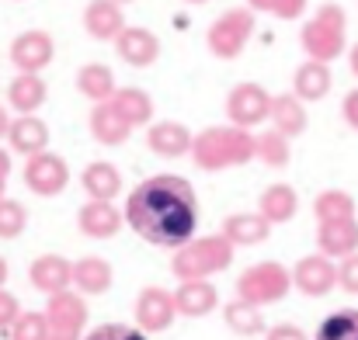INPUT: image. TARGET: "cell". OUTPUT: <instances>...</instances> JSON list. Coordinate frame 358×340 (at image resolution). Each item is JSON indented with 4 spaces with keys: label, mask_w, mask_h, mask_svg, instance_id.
Returning <instances> with one entry per match:
<instances>
[{
    "label": "cell",
    "mask_w": 358,
    "mask_h": 340,
    "mask_svg": "<svg viewBox=\"0 0 358 340\" xmlns=\"http://www.w3.org/2000/svg\"><path fill=\"white\" fill-rule=\"evenodd\" d=\"M125 223L150 246H188L199 226V195L178 174H157L125 198Z\"/></svg>",
    "instance_id": "cell-1"
},
{
    "label": "cell",
    "mask_w": 358,
    "mask_h": 340,
    "mask_svg": "<svg viewBox=\"0 0 358 340\" xmlns=\"http://www.w3.org/2000/svg\"><path fill=\"white\" fill-rule=\"evenodd\" d=\"M257 156V135H250L247 128L237 125H213V128H202L195 135V146H192V160L199 170H230V167H243Z\"/></svg>",
    "instance_id": "cell-2"
},
{
    "label": "cell",
    "mask_w": 358,
    "mask_h": 340,
    "mask_svg": "<svg viewBox=\"0 0 358 340\" xmlns=\"http://www.w3.org/2000/svg\"><path fill=\"white\" fill-rule=\"evenodd\" d=\"M299 42H303L306 59H317V63L331 66L348 45V14H345V7L341 3H320L313 10V17L303 24Z\"/></svg>",
    "instance_id": "cell-3"
},
{
    "label": "cell",
    "mask_w": 358,
    "mask_h": 340,
    "mask_svg": "<svg viewBox=\"0 0 358 340\" xmlns=\"http://www.w3.org/2000/svg\"><path fill=\"white\" fill-rule=\"evenodd\" d=\"M230 264H234V243L223 232H216V236H202L174 250L171 274L178 281H209V274H220Z\"/></svg>",
    "instance_id": "cell-4"
},
{
    "label": "cell",
    "mask_w": 358,
    "mask_h": 340,
    "mask_svg": "<svg viewBox=\"0 0 358 340\" xmlns=\"http://www.w3.org/2000/svg\"><path fill=\"white\" fill-rule=\"evenodd\" d=\"M292 271L278 260H261V264H250L243 267V274L237 278V299L250 302V306H271V302H282L289 292H292Z\"/></svg>",
    "instance_id": "cell-5"
},
{
    "label": "cell",
    "mask_w": 358,
    "mask_h": 340,
    "mask_svg": "<svg viewBox=\"0 0 358 340\" xmlns=\"http://www.w3.org/2000/svg\"><path fill=\"white\" fill-rule=\"evenodd\" d=\"M254 24H257V17H254L250 7H230V10H223L209 24V35H206L209 52L216 59H237L240 52H243V45L250 42V35H254Z\"/></svg>",
    "instance_id": "cell-6"
},
{
    "label": "cell",
    "mask_w": 358,
    "mask_h": 340,
    "mask_svg": "<svg viewBox=\"0 0 358 340\" xmlns=\"http://www.w3.org/2000/svg\"><path fill=\"white\" fill-rule=\"evenodd\" d=\"M49 340H84L87 337V302L80 292H59L45 306Z\"/></svg>",
    "instance_id": "cell-7"
},
{
    "label": "cell",
    "mask_w": 358,
    "mask_h": 340,
    "mask_svg": "<svg viewBox=\"0 0 358 340\" xmlns=\"http://www.w3.org/2000/svg\"><path fill=\"white\" fill-rule=\"evenodd\" d=\"M271 101L275 94H268L261 84H237L227 94V118L237 128H257L261 121H271Z\"/></svg>",
    "instance_id": "cell-8"
},
{
    "label": "cell",
    "mask_w": 358,
    "mask_h": 340,
    "mask_svg": "<svg viewBox=\"0 0 358 340\" xmlns=\"http://www.w3.org/2000/svg\"><path fill=\"white\" fill-rule=\"evenodd\" d=\"M52 56H56V42L42 28H28L10 42V63H14L17 73H35L38 77L52 63Z\"/></svg>",
    "instance_id": "cell-9"
},
{
    "label": "cell",
    "mask_w": 358,
    "mask_h": 340,
    "mask_svg": "<svg viewBox=\"0 0 358 340\" xmlns=\"http://www.w3.org/2000/svg\"><path fill=\"white\" fill-rule=\"evenodd\" d=\"M24 184L28 191H35L38 198H56L63 195V188L70 184V163L56 153H42V156H31L24 163Z\"/></svg>",
    "instance_id": "cell-10"
},
{
    "label": "cell",
    "mask_w": 358,
    "mask_h": 340,
    "mask_svg": "<svg viewBox=\"0 0 358 340\" xmlns=\"http://www.w3.org/2000/svg\"><path fill=\"white\" fill-rule=\"evenodd\" d=\"M178 316V302H174V292L160 288V285H150L136 295V327L143 334H164Z\"/></svg>",
    "instance_id": "cell-11"
},
{
    "label": "cell",
    "mask_w": 358,
    "mask_h": 340,
    "mask_svg": "<svg viewBox=\"0 0 358 340\" xmlns=\"http://www.w3.org/2000/svg\"><path fill=\"white\" fill-rule=\"evenodd\" d=\"M292 285H296L303 295L320 299V295H327V292L338 288V264H334L331 257H324V253H306V257H299V264L292 267Z\"/></svg>",
    "instance_id": "cell-12"
},
{
    "label": "cell",
    "mask_w": 358,
    "mask_h": 340,
    "mask_svg": "<svg viewBox=\"0 0 358 340\" xmlns=\"http://www.w3.org/2000/svg\"><path fill=\"white\" fill-rule=\"evenodd\" d=\"M28 281L35 292L42 295H59V292H70L73 288V260L59 257V253H42L28 264Z\"/></svg>",
    "instance_id": "cell-13"
},
{
    "label": "cell",
    "mask_w": 358,
    "mask_h": 340,
    "mask_svg": "<svg viewBox=\"0 0 358 340\" xmlns=\"http://www.w3.org/2000/svg\"><path fill=\"white\" fill-rule=\"evenodd\" d=\"M317 253L331 260H345L358 253V219H327L317 223Z\"/></svg>",
    "instance_id": "cell-14"
},
{
    "label": "cell",
    "mask_w": 358,
    "mask_h": 340,
    "mask_svg": "<svg viewBox=\"0 0 358 340\" xmlns=\"http://www.w3.org/2000/svg\"><path fill=\"white\" fill-rule=\"evenodd\" d=\"M115 52H119L122 63L143 70V66H153L157 56H160V38L150 31V28H139V24H129L115 38Z\"/></svg>",
    "instance_id": "cell-15"
},
{
    "label": "cell",
    "mask_w": 358,
    "mask_h": 340,
    "mask_svg": "<svg viewBox=\"0 0 358 340\" xmlns=\"http://www.w3.org/2000/svg\"><path fill=\"white\" fill-rule=\"evenodd\" d=\"M125 14H122V3L115 0H91L84 7V31L98 42H115L122 31H125Z\"/></svg>",
    "instance_id": "cell-16"
},
{
    "label": "cell",
    "mask_w": 358,
    "mask_h": 340,
    "mask_svg": "<svg viewBox=\"0 0 358 340\" xmlns=\"http://www.w3.org/2000/svg\"><path fill=\"white\" fill-rule=\"evenodd\" d=\"M7 142L14 153L21 156H42L49 153V125L38 118V114H17L10 121V132H7Z\"/></svg>",
    "instance_id": "cell-17"
},
{
    "label": "cell",
    "mask_w": 358,
    "mask_h": 340,
    "mask_svg": "<svg viewBox=\"0 0 358 340\" xmlns=\"http://www.w3.org/2000/svg\"><path fill=\"white\" fill-rule=\"evenodd\" d=\"M146 146L157 153V156H192V146H195V135L188 132V125L181 121H153L146 128Z\"/></svg>",
    "instance_id": "cell-18"
},
{
    "label": "cell",
    "mask_w": 358,
    "mask_h": 340,
    "mask_svg": "<svg viewBox=\"0 0 358 340\" xmlns=\"http://www.w3.org/2000/svg\"><path fill=\"white\" fill-rule=\"evenodd\" d=\"M77 226L91 239H112L125 226V212L115 209V202H84L77 212Z\"/></svg>",
    "instance_id": "cell-19"
},
{
    "label": "cell",
    "mask_w": 358,
    "mask_h": 340,
    "mask_svg": "<svg viewBox=\"0 0 358 340\" xmlns=\"http://www.w3.org/2000/svg\"><path fill=\"white\" fill-rule=\"evenodd\" d=\"M115 281V267L98 257V253H87L80 260H73V292H80L84 299L87 295H105Z\"/></svg>",
    "instance_id": "cell-20"
},
{
    "label": "cell",
    "mask_w": 358,
    "mask_h": 340,
    "mask_svg": "<svg viewBox=\"0 0 358 340\" xmlns=\"http://www.w3.org/2000/svg\"><path fill=\"white\" fill-rule=\"evenodd\" d=\"M174 302H178V316L202 320L220 306V292L213 281H181L174 292Z\"/></svg>",
    "instance_id": "cell-21"
},
{
    "label": "cell",
    "mask_w": 358,
    "mask_h": 340,
    "mask_svg": "<svg viewBox=\"0 0 358 340\" xmlns=\"http://www.w3.org/2000/svg\"><path fill=\"white\" fill-rule=\"evenodd\" d=\"M80 184H84V191H87V202H115L122 191V174L115 163L94 160V163L84 167Z\"/></svg>",
    "instance_id": "cell-22"
},
{
    "label": "cell",
    "mask_w": 358,
    "mask_h": 340,
    "mask_svg": "<svg viewBox=\"0 0 358 340\" xmlns=\"http://www.w3.org/2000/svg\"><path fill=\"white\" fill-rule=\"evenodd\" d=\"M331 87H334V77H331V66H327V63H317V59L299 63V70H296V77H292V94H296L303 105L327 98Z\"/></svg>",
    "instance_id": "cell-23"
},
{
    "label": "cell",
    "mask_w": 358,
    "mask_h": 340,
    "mask_svg": "<svg viewBox=\"0 0 358 340\" xmlns=\"http://www.w3.org/2000/svg\"><path fill=\"white\" fill-rule=\"evenodd\" d=\"M77 91H80L87 101H94V105H108V101L119 94L112 66H105V63H84V66L77 70Z\"/></svg>",
    "instance_id": "cell-24"
},
{
    "label": "cell",
    "mask_w": 358,
    "mask_h": 340,
    "mask_svg": "<svg viewBox=\"0 0 358 340\" xmlns=\"http://www.w3.org/2000/svg\"><path fill=\"white\" fill-rule=\"evenodd\" d=\"M234 246H254V243H264L271 236V223L261 216V212H237V216H227L223 229H220Z\"/></svg>",
    "instance_id": "cell-25"
},
{
    "label": "cell",
    "mask_w": 358,
    "mask_h": 340,
    "mask_svg": "<svg viewBox=\"0 0 358 340\" xmlns=\"http://www.w3.org/2000/svg\"><path fill=\"white\" fill-rule=\"evenodd\" d=\"M257 212H261L271 226L292 223L296 212H299V195H296V188H292V184H271V188H264V191H261V202H257Z\"/></svg>",
    "instance_id": "cell-26"
},
{
    "label": "cell",
    "mask_w": 358,
    "mask_h": 340,
    "mask_svg": "<svg viewBox=\"0 0 358 340\" xmlns=\"http://www.w3.org/2000/svg\"><path fill=\"white\" fill-rule=\"evenodd\" d=\"M49 98V87L42 77L35 73H17L10 84H7V101L17 114H35Z\"/></svg>",
    "instance_id": "cell-27"
},
{
    "label": "cell",
    "mask_w": 358,
    "mask_h": 340,
    "mask_svg": "<svg viewBox=\"0 0 358 340\" xmlns=\"http://www.w3.org/2000/svg\"><path fill=\"white\" fill-rule=\"evenodd\" d=\"M306 125H310V114L296 94H275V101H271V128L275 132H282L285 139H296L306 132Z\"/></svg>",
    "instance_id": "cell-28"
},
{
    "label": "cell",
    "mask_w": 358,
    "mask_h": 340,
    "mask_svg": "<svg viewBox=\"0 0 358 340\" xmlns=\"http://www.w3.org/2000/svg\"><path fill=\"white\" fill-rule=\"evenodd\" d=\"M112 108L119 112V118L129 128H139L153 118V98L139 87H119V94L112 98Z\"/></svg>",
    "instance_id": "cell-29"
},
{
    "label": "cell",
    "mask_w": 358,
    "mask_h": 340,
    "mask_svg": "<svg viewBox=\"0 0 358 340\" xmlns=\"http://www.w3.org/2000/svg\"><path fill=\"white\" fill-rule=\"evenodd\" d=\"M87 125H91V135H94L101 146H122V142L129 139V132H132L119 118V112L112 108V101H108V105H94Z\"/></svg>",
    "instance_id": "cell-30"
},
{
    "label": "cell",
    "mask_w": 358,
    "mask_h": 340,
    "mask_svg": "<svg viewBox=\"0 0 358 340\" xmlns=\"http://www.w3.org/2000/svg\"><path fill=\"white\" fill-rule=\"evenodd\" d=\"M223 320H227V327H230L237 337H257V334H264V316H261V309L250 306V302H243V299H234V302L223 306Z\"/></svg>",
    "instance_id": "cell-31"
},
{
    "label": "cell",
    "mask_w": 358,
    "mask_h": 340,
    "mask_svg": "<svg viewBox=\"0 0 358 340\" xmlns=\"http://www.w3.org/2000/svg\"><path fill=\"white\" fill-rule=\"evenodd\" d=\"M313 216L317 223H327V219H355V198L341 188H327L317 195L313 202Z\"/></svg>",
    "instance_id": "cell-32"
},
{
    "label": "cell",
    "mask_w": 358,
    "mask_h": 340,
    "mask_svg": "<svg viewBox=\"0 0 358 340\" xmlns=\"http://www.w3.org/2000/svg\"><path fill=\"white\" fill-rule=\"evenodd\" d=\"M257 160H261L264 167H271V170L289 167V160H292V146H289V139H285L282 132H275V128L261 132V135H257Z\"/></svg>",
    "instance_id": "cell-33"
},
{
    "label": "cell",
    "mask_w": 358,
    "mask_h": 340,
    "mask_svg": "<svg viewBox=\"0 0 358 340\" xmlns=\"http://www.w3.org/2000/svg\"><path fill=\"white\" fill-rule=\"evenodd\" d=\"M313 340H358V309H338V313H331L317 327Z\"/></svg>",
    "instance_id": "cell-34"
},
{
    "label": "cell",
    "mask_w": 358,
    "mask_h": 340,
    "mask_svg": "<svg viewBox=\"0 0 358 340\" xmlns=\"http://www.w3.org/2000/svg\"><path fill=\"white\" fill-rule=\"evenodd\" d=\"M28 229V209L17 198L0 202V239H17Z\"/></svg>",
    "instance_id": "cell-35"
},
{
    "label": "cell",
    "mask_w": 358,
    "mask_h": 340,
    "mask_svg": "<svg viewBox=\"0 0 358 340\" xmlns=\"http://www.w3.org/2000/svg\"><path fill=\"white\" fill-rule=\"evenodd\" d=\"M306 3H310V0H247L250 10L271 14V17H278V21H296V17H303V14H306Z\"/></svg>",
    "instance_id": "cell-36"
},
{
    "label": "cell",
    "mask_w": 358,
    "mask_h": 340,
    "mask_svg": "<svg viewBox=\"0 0 358 340\" xmlns=\"http://www.w3.org/2000/svg\"><path fill=\"white\" fill-rule=\"evenodd\" d=\"M10 340H49V323L45 313H21V320L10 327Z\"/></svg>",
    "instance_id": "cell-37"
},
{
    "label": "cell",
    "mask_w": 358,
    "mask_h": 340,
    "mask_svg": "<svg viewBox=\"0 0 358 340\" xmlns=\"http://www.w3.org/2000/svg\"><path fill=\"white\" fill-rule=\"evenodd\" d=\"M84 340H150V337L139 327H129V323H101Z\"/></svg>",
    "instance_id": "cell-38"
},
{
    "label": "cell",
    "mask_w": 358,
    "mask_h": 340,
    "mask_svg": "<svg viewBox=\"0 0 358 340\" xmlns=\"http://www.w3.org/2000/svg\"><path fill=\"white\" fill-rule=\"evenodd\" d=\"M21 313H24V309H21V302L3 288V292H0V334H10V327L21 320Z\"/></svg>",
    "instance_id": "cell-39"
},
{
    "label": "cell",
    "mask_w": 358,
    "mask_h": 340,
    "mask_svg": "<svg viewBox=\"0 0 358 340\" xmlns=\"http://www.w3.org/2000/svg\"><path fill=\"white\" fill-rule=\"evenodd\" d=\"M338 285L348 292V295H358V253L345 257L338 264Z\"/></svg>",
    "instance_id": "cell-40"
},
{
    "label": "cell",
    "mask_w": 358,
    "mask_h": 340,
    "mask_svg": "<svg viewBox=\"0 0 358 340\" xmlns=\"http://www.w3.org/2000/svg\"><path fill=\"white\" fill-rule=\"evenodd\" d=\"M264 340H310L306 337V330H299L296 323H278V327H271Z\"/></svg>",
    "instance_id": "cell-41"
},
{
    "label": "cell",
    "mask_w": 358,
    "mask_h": 340,
    "mask_svg": "<svg viewBox=\"0 0 358 340\" xmlns=\"http://www.w3.org/2000/svg\"><path fill=\"white\" fill-rule=\"evenodd\" d=\"M341 114H345V121L358 128V87L355 91H348V98H345V105H341Z\"/></svg>",
    "instance_id": "cell-42"
},
{
    "label": "cell",
    "mask_w": 358,
    "mask_h": 340,
    "mask_svg": "<svg viewBox=\"0 0 358 340\" xmlns=\"http://www.w3.org/2000/svg\"><path fill=\"white\" fill-rule=\"evenodd\" d=\"M7 177H10V156L7 149H0V202L7 198Z\"/></svg>",
    "instance_id": "cell-43"
},
{
    "label": "cell",
    "mask_w": 358,
    "mask_h": 340,
    "mask_svg": "<svg viewBox=\"0 0 358 340\" xmlns=\"http://www.w3.org/2000/svg\"><path fill=\"white\" fill-rule=\"evenodd\" d=\"M7 132H10V118H7V112L0 108V139H3Z\"/></svg>",
    "instance_id": "cell-44"
},
{
    "label": "cell",
    "mask_w": 358,
    "mask_h": 340,
    "mask_svg": "<svg viewBox=\"0 0 358 340\" xmlns=\"http://www.w3.org/2000/svg\"><path fill=\"white\" fill-rule=\"evenodd\" d=\"M348 63H352V73L358 77V42L352 45V52H348Z\"/></svg>",
    "instance_id": "cell-45"
},
{
    "label": "cell",
    "mask_w": 358,
    "mask_h": 340,
    "mask_svg": "<svg viewBox=\"0 0 358 340\" xmlns=\"http://www.w3.org/2000/svg\"><path fill=\"white\" fill-rule=\"evenodd\" d=\"M3 285H7V260L0 257V292H3Z\"/></svg>",
    "instance_id": "cell-46"
},
{
    "label": "cell",
    "mask_w": 358,
    "mask_h": 340,
    "mask_svg": "<svg viewBox=\"0 0 358 340\" xmlns=\"http://www.w3.org/2000/svg\"><path fill=\"white\" fill-rule=\"evenodd\" d=\"M185 3H195L199 7V3H209V0H185Z\"/></svg>",
    "instance_id": "cell-47"
},
{
    "label": "cell",
    "mask_w": 358,
    "mask_h": 340,
    "mask_svg": "<svg viewBox=\"0 0 358 340\" xmlns=\"http://www.w3.org/2000/svg\"><path fill=\"white\" fill-rule=\"evenodd\" d=\"M115 3H129V0H115Z\"/></svg>",
    "instance_id": "cell-48"
}]
</instances>
